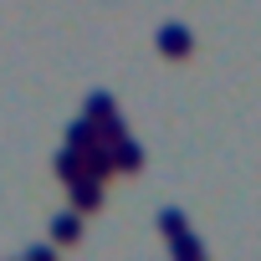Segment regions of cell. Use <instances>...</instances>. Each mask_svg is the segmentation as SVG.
<instances>
[{
	"mask_svg": "<svg viewBox=\"0 0 261 261\" xmlns=\"http://www.w3.org/2000/svg\"><path fill=\"white\" fill-rule=\"evenodd\" d=\"M113 154H118V164H123V169H139V164H144V149H139V144H128V139H118V149H113Z\"/></svg>",
	"mask_w": 261,
	"mask_h": 261,
	"instance_id": "cell-5",
	"label": "cell"
},
{
	"mask_svg": "<svg viewBox=\"0 0 261 261\" xmlns=\"http://www.w3.org/2000/svg\"><path fill=\"white\" fill-rule=\"evenodd\" d=\"M113 164H118V154H108V149H97V144L87 149V174H92V179H102V174H113Z\"/></svg>",
	"mask_w": 261,
	"mask_h": 261,
	"instance_id": "cell-4",
	"label": "cell"
},
{
	"mask_svg": "<svg viewBox=\"0 0 261 261\" xmlns=\"http://www.w3.org/2000/svg\"><path fill=\"white\" fill-rule=\"evenodd\" d=\"M174 256H200V241L195 236H174Z\"/></svg>",
	"mask_w": 261,
	"mask_h": 261,
	"instance_id": "cell-9",
	"label": "cell"
},
{
	"mask_svg": "<svg viewBox=\"0 0 261 261\" xmlns=\"http://www.w3.org/2000/svg\"><path fill=\"white\" fill-rule=\"evenodd\" d=\"M159 230H164V236H179V230H185V215H179V210H164V215H159Z\"/></svg>",
	"mask_w": 261,
	"mask_h": 261,
	"instance_id": "cell-7",
	"label": "cell"
},
{
	"mask_svg": "<svg viewBox=\"0 0 261 261\" xmlns=\"http://www.w3.org/2000/svg\"><path fill=\"white\" fill-rule=\"evenodd\" d=\"M67 144H72V149H92V144H102V139H97V118H82V123H72Z\"/></svg>",
	"mask_w": 261,
	"mask_h": 261,
	"instance_id": "cell-2",
	"label": "cell"
},
{
	"mask_svg": "<svg viewBox=\"0 0 261 261\" xmlns=\"http://www.w3.org/2000/svg\"><path fill=\"white\" fill-rule=\"evenodd\" d=\"M87 118H97V123H102V118H113V102H108V92H92V97H87Z\"/></svg>",
	"mask_w": 261,
	"mask_h": 261,
	"instance_id": "cell-6",
	"label": "cell"
},
{
	"mask_svg": "<svg viewBox=\"0 0 261 261\" xmlns=\"http://www.w3.org/2000/svg\"><path fill=\"white\" fill-rule=\"evenodd\" d=\"M159 51H169V57H190V51H195V36H190L185 26H159Z\"/></svg>",
	"mask_w": 261,
	"mask_h": 261,
	"instance_id": "cell-1",
	"label": "cell"
},
{
	"mask_svg": "<svg viewBox=\"0 0 261 261\" xmlns=\"http://www.w3.org/2000/svg\"><path fill=\"white\" fill-rule=\"evenodd\" d=\"M72 200H77V210H97V205H102V185H97V179H92V185L72 179Z\"/></svg>",
	"mask_w": 261,
	"mask_h": 261,
	"instance_id": "cell-3",
	"label": "cell"
},
{
	"mask_svg": "<svg viewBox=\"0 0 261 261\" xmlns=\"http://www.w3.org/2000/svg\"><path fill=\"white\" fill-rule=\"evenodd\" d=\"M57 241H62V246L77 241V215H62V220H57Z\"/></svg>",
	"mask_w": 261,
	"mask_h": 261,
	"instance_id": "cell-8",
	"label": "cell"
}]
</instances>
